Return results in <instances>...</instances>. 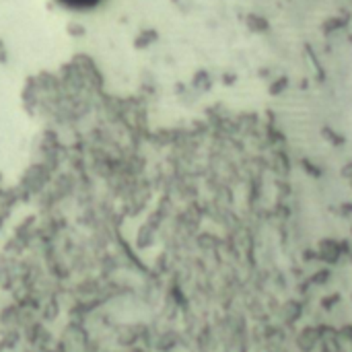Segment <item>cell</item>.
I'll return each instance as SVG.
<instances>
[{
  "label": "cell",
  "mask_w": 352,
  "mask_h": 352,
  "mask_svg": "<svg viewBox=\"0 0 352 352\" xmlns=\"http://www.w3.org/2000/svg\"><path fill=\"white\" fill-rule=\"evenodd\" d=\"M58 2L68 6V8H74V10H87V8H93V6L101 4L103 0H58Z\"/></svg>",
  "instance_id": "1"
}]
</instances>
